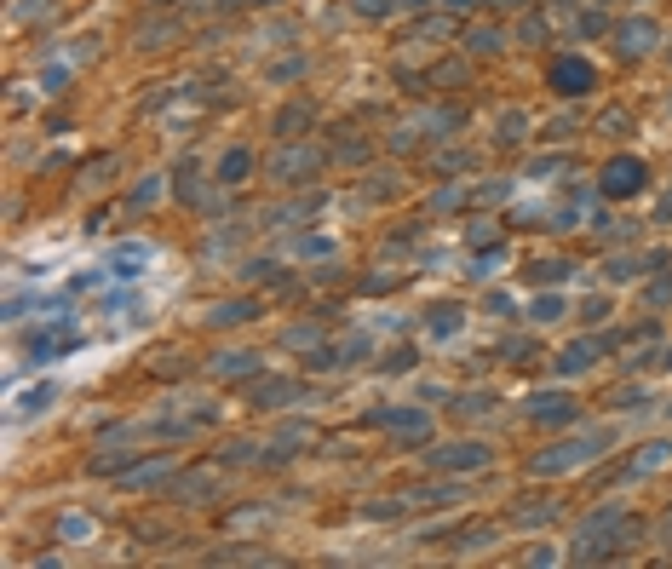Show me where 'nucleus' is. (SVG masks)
Masks as SVG:
<instances>
[{
    "instance_id": "nucleus-5",
    "label": "nucleus",
    "mask_w": 672,
    "mask_h": 569,
    "mask_svg": "<svg viewBox=\"0 0 672 569\" xmlns=\"http://www.w3.org/2000/svg\"><path fill=\"white\" fill-rule=\"evenodd\" d=\"M241 173H248V150H230L225 162H218V178H225V185H236Z\"/></svg>"
},
{
    "instance_id": "nucleus-1",
    "label": "nucleus",
    "mask_w": 672,
    "mask_h": 569,
    "mask_svg": "<svg viewBox=\"0 0 672 569\" xmlns=\"http://www.w3.org/2000/svg\"><path fill=\"white\" fill-rule=\"evenodd\" d=\"M644 185H650V167L632 162V155H621V162L604 167V196H638Z\"/></svg>"
},
{
    "instance_id": "nucleus-7",
    "label": "nucleus",
    "mask_w": 672,
    "mask_h": 569,
    "mask_svg": "<svg viewBox=\"0 0 672 569\" xmlns=\"http://www.w3.org/2000/svg\"><path fill=\"white\" fill-rule=\"evenodd\" d=\"M471 46H478V52H500V46H506V29H478Z\"/></svg>"
},
{
    "instance_id": "nucleus-9",
    "label": "nucleus",
    "mask_w": 672,
    "mask_h": 569,
    "mask_svg": "<svg viewBox=\"0 0 672 569\" xmlns=\"http://www.w3.org/2000/svg\"><path fill=\"white\" fill-rule=\"evenodd\" d=\"M357 12H368V18H385V12H391V0H357Z\"/></svg>"
},
{
    "instance_id": "nucleus-8",
    "label": "nucleus",
    "mask_w": 672,
    "mask_h": 569,
    "mask_svg": "<svg viewBox=\"0 0 672 569\" xmlns=\"http://www.w3.org/2000/svg\"><path fill=\"white\" fill-rule=\"evenodd\" d=\"M253 357H218V374H248Z\"/></svg>"
},
{
    "instance_id": "nucleus-2",
    "label": "nucleus",
    "mask_w": 672,
    "mask_h": 569,
    "mask_svg": "<svg viewBox=\"0 0 672 569\" xmlns=\"http://www.w3.org/2000/svg\"><path fill=\"white\" fill-rule=\"evenodd\" d=\"M592 81H597V75H592V64H586V58H557V64H552V87L564 92V99L586 92Z\"/></svg>"
},
{
    "instance_id": "nucleus-10",
    "label": "nucleus",
    "mask_w": 672,
    "mask_h": 569,
    "mask_svg": "<svg viewBox=\"0 0 672 569\" xmlns=\"http://www.w3.org/2000/svg\"><path fill=\"white\" fill-rule=\"evenodd\" d=\"M443 6H460V12H466V6H471V0H443Z\"/></svg>"
},
{
    "instance_id": "nucleus-3",
    "label": "nucleus",
    "mask_w": 672,
    "mask_h": 569,
    "mask_svg": "<svg viewBox=\"0 0 672 569\" xmlns=\"http://www.w3.org/2000/svg\"><path fill=\"white\" fill-rule=\"evenodd\" d=\"M650 41H655V23L650 18H638V23H621V52H650Z\"/></svg>"
},
{
    "instance_id": "nucleus-4",
    "label": "nucleus",
    "mask_w": 672,
    "mask_h": 569,
    "mask_svg": "<svg viewBox=\"0 0 672 569\" xmlns=\"http://www.w3.org/2000/svg\"><path fill=\"white\" fill-rule=\"evenodd\" d=\"M483 460H488L483 443H460V449H448V454H443V466H483Z\"/></svg>"
},
{
    "instance_id": "nucleus-6",
    "label": "nucleus",
    "mask_w": 672,
    "mask_h": 569,
    "mask_svg": "<svg viewBox=\"0 0 672 569\" xmlns=\"http://www.w3.org/2000/svg\"><path fill=\"white\" fill-rule=\"evenodd\" d=\"M150 259V248H121L115 253V276H132V265H144Z\"/></svg>"
}]
</instances>
